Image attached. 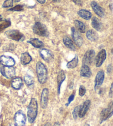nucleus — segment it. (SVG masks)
Instances as JSON below:
<instances>
[{
  "mask_svg": "<svg viewBox=\"0 0 113 126\" xmlns=\"http://www.w3.org/2000/svg\"><path fill=\"white\" fill-rule=\"evenodd\" d=\"M74 24L76 27L78 31L80 33H84L85 32V24L80 21L78 20H75L74 21Z\"/></svg>",
  "mask_w": 113,
  "mask_h": 126,
  "instance_id": "a878e982",
  "label": "nucleus"
},
{
  "mask_svg": "<svg viewBox=\"0 0 113 126\" xmlns=\"http://www.w3.org/2000/svg\"><path fill=\"white\" fill-rule=\"evenodd\" d=\"M36 73L39 82L41 84H44L48 78V71L46 66L42 62H38L36 64Z\"/></svg>",
  "mask_w": 113,
  "mask_h": 126,
  "instance_id": "f03ea898",
  "label": "nucleus"
},
{
  "mask_svg": "<svg viewBox=\"0 0 113 126\" xmlns=\"http://www.w3.org/2000/svg\"><path fill=\"white\" fill-rule=\"evenodd\" d=\"M107 58V52L105 49H102L98 53L95 58V65L97 67L101 66Z\"/></svg>",
  "mask_w": 113,
  "mask_h": 126,
  "instance_id": "ddd939ff",
  "label": "nucleus"
},
{
  "mask_svg": "<svg viewBox=\"0 0 113 126\" xmlns=\"http://www.w3.org/2000/svg\"><path fill=\"white\" fill-rule=\"evenodd\" d=\"M23 10V7L22 5H17L14 7L11 8L9 11H21Z\"/></svg>",
  "mask_w": 113,
  "mask_h": 126,
  "instance_id": "473e14b6",
  "label": "nucleus"
},
{
  "mask_svg": "<svg viewBox=\"0 0 113 126\" xmlns=\"http://www.w3.org/2000/svg\"><path fill=\"white\" fill-rule=\"evenodd\" d=\"M11 24V22L9 19H6L4 21H0V32L3 31L6 28L10 27Z\"/></svg>",
  "mask_w": 113,
  "mask_h": 126,
  "instance_id": "cd10ccee",
  "label": "nucleus"
},
{
  "mask_svg": "<svg viewBox=\"0 0 113 126\" xmlns=\"http://www.w3.org/2000/svg\"><path fill=\"white\" fill-rule=\"evenodd\" d=\"M39 54L42 59L46 62H51L54 58L53 53L47 49H42V50H40Z\"/></svg>",
  "mask_w": 113,
  "mask_h": 126,
  "instance_id": "4468645a",
  "label": "nucleus"
},
{
  "mask_svg": "<svg viewBox=\"0 0 113 126\" xmlns=\"http://www.w3.org/2000/svg\"><path fill=\"white\" fill-rule=\"evenodd\" d=\"M85 93H86L85 87L84 86H83V85H81L79 87V95L81 97H82L83 96H84Z\"/></svg>",
  "mask_w": 113,
  "mask_h": 126,
  "instance_id": "2f4dec72",
  "label": "nucleus"
},
{
  "mask_svg": "<svg viewBox=\"0 0 113 126\" xmlns=\"http://www.w3.org/2000/svg\"><path fill=\"white\" fill-rule=\"evenodd\" d=\"M91 7L93 8V10L94 11L98 16L100 17H103L104 16V11L102 7L99 5L98 3H96L95 1H92L91 2Z\"/></svg>",
  "mask_w": 113,
  "mask_h": 126,
  "instance_id": "dca6fc26",
  "label": "nucleus"
},
{
  "mask_svg": "<svg viewBox=\"0 0 113 126\" xmlns=\"http://www.w3.org/2000/svg\"><path fill=\"white\" fill-rule=\"evenodd\" d=\"M74 97H75V94H72L69 97L68 100V103L66 104L67 106H69L70 103H71L72 102V101H73L74 98Z\"/></svg>",
  "mask_w": 113,
  "mask_h": 126,
  "instance_id": "72a5a7b5",
  "label": "nucleus"
},
{
  "mask_svg": "<svg viewBox=\"0 0 113 126\" xmlns=\"http://www.w3.org/2000/svg\"><path fill=\"white\" fill-rule=\"evenodd\" d=\"M112 70V65H109V66H108V68H107V72L108 73H109L111 72Z\"/></svg>",
  "mask_w": 113,
  "mask_h": 126,
  "instance_id": "e433bc0d",
  "label": "nucleus"
},
{
  "mask_svg": "<svg viewBox=\"0 0 113 126\" xmlns=\"http://www.w3.org/2000/svg\"><path fill=\"white\" fill-rule=\"evenodd\" d=\"M79 59L77 56H75L71 61L67 63V67L68 69H74L78 65Z\"/></svg>",
  "mask_w": 113,
  "mask_h": 126,
  "instance_id": "bb28decb",
  "label": "nucleus"
},
{
  "mask_svg": "<svg viewBox=\"0 0 113 126\" xmlns=\"http://www.w3.org/2000/svg\"><path fill=\"white\" fill-rule=\"evenodd\" d=\"M65 78H66V76H65V74L64 71L61 70L59 72L57 75V85H58V94H60V88L61 86H62V83L65 80Z\"/></svg>",
  "mask_w": 113,
  "mask_h": 126,
  "instance_id": "f3484780",
  "label": "nucleus"
},
{
  "mask_svg": "<svg viewBox=\"0 0 113 126\" xmlns=\"http://www.w3.org/2000/svg\"><path fill=\"white\" fill-rule=\"evenodd\" d=\"M71 84H72V85H69V89H73V83L72 82Z\"/></svg>",
  "mask_w": 113,
  "mask_h": 126,
  "instance_id": "ea45409f",
  "label": "nucleus"
},
{
  "mask_svg": "<svg viewBox=\"0 0 113 126\" xmlns=\"http://www.w3.org/2000/svg\"><path fill=\"white\" fill-rule=\"evenodd\" d=\"M28 43L36 48H41L44 46L43 43L38 38H31L28 40Z\"/></svg>",
  "mask_w": 113,
  "mask_h": 126,
  "instance_id": "412c9836",
  "label": "nucleus"
},
{
  "mask_svg": "<svg viewBox=\"0 0 113 126\" xmlns=\"http://www.w3.org/2000/svg\"><path fill=\"white\" fill-rule=\"evenodd\" d=\"M11 86L15 90H19L23 86V81L19 77L13 78L11 81Z\"/></svg>",
  "mask_w": 113,
  "mask_h": 126,
  "instance_id": "a211bd4d",
  "label": "nucleus"
},
{
  "mask_svg": "<svg viewBox=\"0 0 113 126\" xmlns=\"http://www.w3.org/2000/svg\"><path fill=\"white\" fill-rule=\"evenodd\" d=\"M24 81L28 86L33 85L34 82H35L33 78L29 75H26L24 76Z\"/></svg>",
  "mask_w": 113,
  "mask_h": 126,
  "instance_id": "c85d7f7f",
  "label": "nucleus"
},
{
  "mask_svg": "<svg viewBox=\"0 0 113 126\" xmlns=\"http://www.w3.org/2000/svg\"><path fill=\"white\" fill-rule=\"evenodd\" d=\"M13 0H6L2 4V7L3 8H9L13 6Z\"/></svg>",
  "mask_w": 113,
  "mask_h": 126,
  "instance_id": "7c9ffc66",
  "label": "nucleus"
},
{
  "mask_svg": "<svg viewBox=\"0 0 113 126\" xmlns=\"http://www.w3.org/2000/svg\"><path fill=\"white\" fill-rule=\"evenodd\" d=\"M72 1H73L74 3L75 4H76V5L79 6H82L83 5L82 0H72Z\"/></svg>",
  "mask_w": 113,
  "mask_h": 126,
  "instance_id": "f704fd0d",
  "label": "nucleus"
},
{
  "mask_svg": "<svg viewBox=\"0 0 113 126\" xmlns=\"http://www.w3.org/2000/svg\"><path fill=\"white\" fill-rule=\"evenodd\" d=\"M90 103H91L90 100H86L84 103H83V104L82 105H81V107H80L79 112V115H78V116L80 118H83L85 116L87 111H88V110L89 109Z\"/></svg>",
  "mask_w": 113,
  "mask_h": 126,
  "instance_id": "2eb2a0df",
  "label": "nucleus"
},
{
  "mask_svg": "<svg viewBox=\"0 0 113 126\" xmlns=\"http://www.w3.org/2000/svg\"><path fill=\"white\" fill-rule=\"evenodd\" d=\"M109 97H113V82L112 84L111 87H110V89L109 91Z\"/></svg>",
  "mask_w": 113,
  "mask_h": 126,
  "instance_id": "c9c22d12",
  "label": "nucleus"
},
{
  "mask_svg": "<svg viewBox=\"0 0 113 126\" xmlns=\"http://www.w3.org/2000/svg\"><path fill=\"white\" fill-rule=\"evenodd\" d=\"M53 126H60V123L59 122H56L55 124H54Z\"/></svg>",
  "mask_w": 113,
  "mask_h": 126,
  "instance_id": "58836bf2",
  "label": "nucleus"
},
{
  "mask_svg": "<svg viewBox=\"0 0 113 126\" xmlns=\"http://www.w3.org/2000/svg\"><path fill=\"white\" fill-rule=\"evenodd\" d=\"M95 55V53L94 50H88L83 58V65H86L88 66L91 65L94 60Z\"/></svg>",
  "mask_w": 113,
  "mask_h": 126,
  "instance_id": "6e6552de",
  "label": "nucleus"
},
{
  "mask_svg": "<svg viewBox=\"0 0 113 126\" xmlns=\"http://www.w3.org/2000/svg\"><path fill=\"white\" fill-rule=\"evenodd\" d=\"M38 114V103L37 100L32 98L27 107V118L28 122L33 123L36 119Z\"/></svg>",
  "mask_w": 113,
  "mask_h": 126,
  "instance_id": "f257e3e1",
  "label": "nucleus"
},
{
  "mask_svg": "<svg viewBox=\"0 0 113 126\" xmlns=\"http://www.w3.org/2000/svg\"><path fill=\"white\" fill-rule=\"evenodd\" d=\"M40 4H44L46 2V0H37Z\"/></svg>",
  "mask_w": 113,
  "mask_h": 126,
  "instance_id": "4c0bfd02",
  "label": "nucleus"
},
{
  "mask_svg": "<svg viewBox=\"0 0 113 126\" xmlns=\"http://www.w3.org/2000/svg\"><path fill=\"white\" fill-rule=\"evenodd\" d=\"M51 126V123H49V122H48V123H46V124L44 125V126Z\"/></svg>",
  "mask_w": 113,
  "mask_h": 126,
  "instance_id": "a19ab883",
  "label": "nucleus"
},
{
  "mask_svg": "<svg viewBox=\"0 0 113 126\" xmlns=\"http://www.w3.org/2000/svg\"><path fill=\"white\" fill-rule=\"evenodd\" d=\"M113 115V101L109 103L107 108L103 109L100 113V123L107 120Z\"/></svg>",
  "mask_w": 113,
  "mask_h": 126,
  "instance_id": "423d86ee",
  "label": "nucleus"
},
{
  "mask_svg": "<svg viewBox=\"0 0 113 126\" xmlns=\"http://www.w3.org/2000/svg\"><path fill=\"white\" fill-rule=\"evenodd\" d=\"M20 1H21V0H15V2H19Z\"/></svg>",
  "mask_w": 113,
  "mask_h": 126,
  "instance_id": "37998d69",
  "label": "nucleus"
},
{
  "mask_svg": "<svg viewBox=\"0 0 113 126\" xmlns=\"http://www.w3.org/2000/svg\"><path fill=\"white\" fill-rule=\"evenodd\" d=\"M84 126H90V125L89 124H86Z\"/></svg>",
  "mask_w": 113,
  "mask_h": 126,
  "instance_id": "49530a36",
  "label": "nucleus"
},
{
  "mask_svg": "<svg viewBox=\"0 0 113 126\" xmlns=\"http://www.w3.org/2000/svg\"><path fill=\"white\" fill-rule=\"evenodd\" d=\"M53 1H55V2H59L60 0H52Z\"/></svg>",
  "mask_w": 113,
  "mask_h": 126,
  "instance_id": "79ce46f5",
  "label": "nucleus"
},
{
  "mask_svg": "<svg viewBox=\"0 0 113 126\" xmlns=\"http://www.w3.org/2000/svg\"><path fill=\"white\" fill-rule=\"evenodd\" d=\"M26 123V116L24 112L19 110L14 116L15 126H24Z\"/></svg>",
  "mask_w": 113,
  "mask_h": 126,
  "instance_id": "39448f33",
  "label": "nucleus"
},
{
  "mask_svg": "<svg viewBox=\"0 0 113 126\" xmlns=\"http://www.w3.org/2000/svg\"><path fill=\"white\" fill-rule=\"evenodd\" d=\"M32 60L31 56L28 52H24L22 54L21 57V63L23 65H27Z\"/></svg>",
  "mask_w": 113,
  "mask_h": 126,
  "instance_id": "aec40b11",
  "label": "nucleus"
},
{
  "mask_svg": "<svg viewBox=\"0 0 113 126\" xmlns=\"http://www.w3.org/2000/svg\"><path fill=\"white\" fill-rule=\"evenodd\" d=\"M49 90L48 89L45 88L42 90L40 97V106L43 109H46L48 103Z\"/></svg>",
  "mask_w": 113,
  "mask_h": 126,
  "instance_id": "9d476101",
  "label": "nucleus"
},
{
  "mask_svg": "<svg viewBox=\"0 0 113 126\" xmlns=\"http://www.w3.org/2000/svg\"><path fill=\"white\" fill-rule=\"evenodd\" d=\"M78 14L81 18L85 20H89L92 17V13L89 11L85 10H80L79 11Z\"/></svg>",
  "mask_w": 113,
  "mask_h": 126,
  "instance_id": "393cba45",
  "label": "nucleus"
},
{
  "mask_svg": "<svg viewBox=\"0 0 113 126\" xmlns=\"http://www.w3.org/2000/svg\"><path fill=\"white\" fill-rule=\"evenodd\" d=\"M2 20V16L0 15V21H1Z\"/></svg>",
  "mask_w": 113,
  "mask_h": 126,
  "instance_id": "c03bdc74",
  "label": "nucleus"
},
{
  "mask_svg": "<svg viewBox=\"0 0 113 126\" xmlns=\"http://www.w3.org/2000/svg\"><path fill=\"white\" fill-rule=\"evenodd\" d=\"M0 46H1V40H0Z\"/></svg>",
  "mask_w": 113,
  "mask_h": 126,
  "instance_id": "de8ad7c7",
  "label": "nucleus"
},
{
  "mask_svg": "<svg viewBox=\"0 0 113 126\" xmlns=\"http://www.w3.org/2000/svg\"><path fill=\"white\" fill-rule=\"evenodd\" d=\"M80 107H81V105H79V106H76L73 110V112H72V115H73V117L74 120H76V118H78Z\"/></svg>",
  "mask_w": 113,
  "mask_h": 126,
  "instance_id": "c756f323",
  "label": "nucleus"
},
{
  "mask_svg": "<svg viewBox=\"0 0 113 126\" xmlns=\"http://www.w3.org/2000/svg\"><path fill=\"white\" fill-rule=\"evenodd\" d=\"M87 38L90 41L95 42L98 39V34L95 31L93 30H89L87 32Z\"/></svg>",
  "mask_w": 113,
  "mask_h": 126,
  "instance_id": "b1692460",
  "label": "nucleus"
},
{
  "mask_svg": "<svg viewBox=\"0 0 113 126\" xmlns=\"http://www.w3.org/2000/svg\"><path fill=\"white\" fill-rule=\"evenodd\" d=\"M104 72L103 70L99 71L95 76V90L96 91L99 89V87L103 84L104 80Z\"/></svg>",
  "mask_w": 113,
  "mask_h": 126,
  "instance_id": "9b49d317",
  "label": "nucleus"
},
{
  "mask_svg": "<svg viewBox=\"0 0 113 126\" xmlns=\"http://www.w3.org/2000/svg\"><path fill=\"white\" fill-rule=\"evenodd\" d=\"M92 26L95 30L99 31L101 30L102 28V23L98 18L94 17L92 18Z\"/></svg>",
  "mask_w": 113,
  "mask_h": 126,
  "instance_id": "5701e85b",
  "label": "nucleus"
},
{
  "mask_svg": "<svg viewBox=\"0 0 113 126\" xmlns=\"http://www.w3.org/2000/svg\"><path fill=\"white\" fill-rule=\"evenodd\" d=\"M72 36L74 42L76 46L79 47L82 46L83 44V38L74 27L72 28Z\"/></svg>",
  "mask_w": 113,
  "mask_h": 126,
  "instance_id": "1a4fd4ad",
  "label": "nucleus"
},
{
  "mask_svg": "<svg viewBox=\"0 0 113 126\" xmlns=\"http://www.w3.org/2000/svg\"><path fill=\"white\" fill-rule=\"evenodd\" d=\"M92 71L90 70L89 66L86 65H83L80 71V75L82 77L90 78L92 76Z\"/></svg>",
  "mask_w": 113,
  "mask_h": 126,
  "instance_id": "6ab92c4d",
  "label": "nucleus"
},
{
  "mask_svg": "<svg viewBox=\"0 0 113 126\" xmlns=\"http://www.w3.org/2000/svg\"><path fill=\"white\" fill-rule=\"evenodd\" d=\"M111 53H112V54H113V48H112V50H111Z\"/></svg>",
  "mask_w": 113,
  "mask_h": 126,
  "instance_id": "a18cd8bd",
  "label": "nucleus"
},
{
  "mask_svg": "<svg viewBox=\"0 0 113 126\" xmlns=\"http://www.w3.org/2000/svg\"><path fill=\"white\" fill-rule=\"evenodd\" d=\"M33 31L36 34L42 36V37H47L48 35V32L46 26L42 24L39 22H36L33 27Z\"/></svg>",
  "mask_w": 113,
  "mask_h": 126,
  "instance_id": "7ed1b4c3",
  "label": "nucleus"
},
{
  "mask_svg": "<svg viewBox=\"0 0 113 126\" xmlns=\"http://www.w3.org/2000/svg\"><path fill=\"white\" fill-rule=\"evenodd\" d=\"M0 72L7 79L12 78L16 75L15 69L13 66H2L0 69Z\"/></svg>",
  "mask_w": 113,
  "mask_h": 126,
  "instance_id": "0eeeda50",
  "label": "nucleus"
},
{
  "mask_svg": "<svg viewBox=\"0 0 113 126\" xmlns=\"http://www.w3.org/2000/svg\"><path fill=\"white\" fill-rule=\"evenodd\" d=\"M5 34L9 39L17 42L23 41L25 38L23 34L18 30L8 31L5 33Z\"/></svg>",
  "mask_w": 113,
  "mask_h": 126,
  "instance_id": "20e7f679",
  "label": "nucleus"
},
{
  "mask_svg": "<svg viewBox=\"0 0 113 126\" xmlns=\"http://www.w3.org/2000/svg\"><path fill=\"white\" fill-rule=\"evenodd\" d=\"M15 60L9 56L1 55L0 57V64L5 66H13L15 65Z\"/></svg>",
  "mask_w": 113,
  "mask_h": 126,
  "instance_id": "f8f14e48",
  "label": "nucleus"
},
{
  "mask_svg": "<svg viewBox=\"0 0 113 126\" xmlns=\"http://www.w3.org/2000/svg\"><path fill=\"white\" fill-rule=\"evenodd\" d=\"M63 43H64L65 47H67L68 48L71 49L72 50H75V47L74 46L73 42L72 41L71 38H69L68 37H65L63 38Z\"/></svg>",
  "mask_w": 113,
  "mask_h": 126,
  "instance_id": "4be33fe9",
  "label": "nucleus"
}]
</instances>
